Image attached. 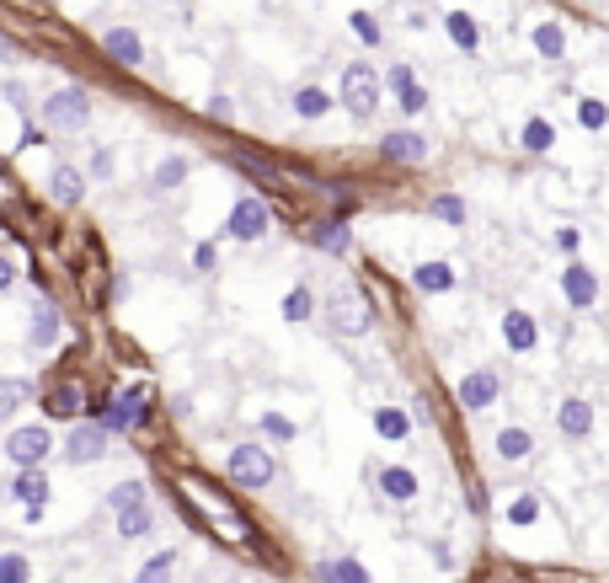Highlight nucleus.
Returning <instances> with one entry per match:
<instances>
[{"instance_id": "f257e3e1", "label": "nucleus", "mask_w": 609, "mask_h": 583, "mask_svg": "<svg viewBox=\"0 0 609 583\" xmlns=\"http://www.w3.org/2000/svg\"><path fill=\"white\" fill-rule=\"evenodd\" d=\"M342 102H348L353 118H374V107H380V75H374V65L353 59L342 70Z\"/></svg>"}, {"instance_id": "f03ea898", "label": "nucleus", "mask_w": 609, "mask_h": 583, "mask_svg": "<svg viewBox=\"0 0 609 583\" xmlns=\"http://www.w3.org/2000/svg\"><path fill=\"white\" fill-rule=\"evenodd\" d=\"M86 118H91V97L81 86H65L43 102V124L49 129H86Z\"/></svg>"}, {"instance_id": "7ed1b4c3", "label": "nucleus", "mask_w": 609, "mask_h": 583, "mask_svg": "<svg viewBox=\"0 0 609 583\" xmlns=\"http://www.w3.org/2000/svg\"><path fill=\"white\" fill-rule=\"evenodd\" d=\"M326 311H332V332H342V337H358V332L374 327L369 300L358 295V289H337V295L326 300Z\"/></svg>"}, {"instance_id": "20e7f679", "label": "nucleus", "mask_w": 609, "mask_h": 583, "mask_svg": "<svg viewBox=\"0 0 609 583\" xmlns=\"http://www.w3.org/2000/svg\"><path fill=\"white\" fill-rule=\"evenodd\" d=\"M268 225H273V209L262 204V198H241V204L230 209V220H225V236L230 241H262Z\"/></svg>"}, {"instance_id": "39448f33", "label": "nucleus", "mask_w": 609, "mask_h": 583, "mask_svg": "<svg viewBox=\"0 0 609 583\" xmlns=\"http://www.w3.org/2000/svg\"><path fill=\"white\" fill-rule=\"evenodd\" d=\"M230 482L236 487H268L273 482V460L257 450V444H236L230 450Z\"/></svg>"}, {"instance_id": "423d86ee", "label": "nucleus", "mask_w": 609, "mask_h": 583, "mask_svg": "<svg viewBox=\"0 0 609 583\" xmlns=\"http://www.w3.org/2000/svg\"><path fill=\"white\" fill-rule=\"evenodd\" d=\"M305 236H310V247H321V252H332V257H342V252L353 247L348 214H321V220L305 225Z\"/></svg>"}, {"instance_id": "0eeeda50", "label": "nucleus", "mask_w": 609, "mask_h": 583, "mask_svg": "<svg viewBox=\"0 0 609 583\" xmlns=\"http://www.w3.org/2000/svg\"><path fill=\"white\" fill-rule=\"evenodd\" d=\"M561 295H567L572 311H588V305H599V279H593V268L567 263V273H561Z\"/></svg>"}, {"instance_id": "6e6552de", "label": "nucleus", "mask_w": 609, "mask_h": 583, "mask_svg": "<svg viewBox=\"0 0 609 583\" xmlns=\"http://www.w3.org/2000/svg\"><path fill=\"white\" fill-rule=\"evenodd\" d=\"M145 407H150V386L118 391V402L102 412V423H107V428H134V423H145Z\"/></svg>"}, {"instance_id": "1a4fd4ad", "label": "nucleus", "mask_w": 609, "mask_h": 583, "mask_svg": "<svg viewBox=\"0 0 609 583\" xmlns=\"http://www.w3.org/2000/svg\"><path fill=\"white\" fill-rule=\"evenodd\" d=\"M49 428H17V434L6 439V455L17 460V466H43V455H49Z\"/></svg>"}, {"instance_id": "9d476101", "label": "nucleus", "mask_w": 609, "mask_h": 583, "mask_svg": "<svg viewBox=\"0 0 609 583\" xmlns=\"http://www.w3.org/2000/svg\"><path fill=\"white\" fill-rule=\"evenodd\" d=\"M380 156H385V161L417 166V161H428V140H423L417 129H390L385 140H380Z\"/></svg>"}, {"instance_id": "9b49d317", "label": "nucleus", "mask_w": 609, "mask_h": 583, "mask_svg": "<svg viewBox=\"0 0 609 583\" xmlns=\"http://www.w3.org/2000/svg\"><path fill=\"white\" fill-rule=\"evenodd\" d=\"M102 54L113 59V65H139V59H145V43H139V33L134 27H113V33H102Z\"/></svg>"}, {"instance_id": "f8f14e48", "label": "nucleus", "mask_w": 609, "mask_h": 583, "mask_svg": "<svg viewBox=\"0 0 609 583\" xmlns=\"http://www.w3.org/2000/svg\"><path fill=\"white\" fill-rule=\"evenodd\" d=\"M49 193H54V204H65L75 209L86 198V172L81 166H54V177H49Z\"/></svg>"}, {"instance_id": "ddd939ff", "label": "nucleus", "mask_w": 609, "mask_h": 583, "mask_svg": "<svg viewBox=\"0 0 609 583\" xmlns=\"http://www.w3.org/2000/svg\"><path fill=\"white\" fill-rule=\"evenodd\" d=\"M503 343L513 348V354H529V348L540 343L535 316H529V311H508V316H503Z\"/></svg>"}, {"instance_id": "4468645a", "label": "nucleus", "mask_w": 609, "mask_h": 583, "mask_svg": "<svg viewBox=\"0 0 609 583\" xmlns=\"http://www.w3.org/2000/svg\"><path fill=\"white\" fill-rule=\"evenodd\" d=\"M460 402L471 407V412L492 407V402H497V375H492V370H476V375H465V380H460Z\"/></svg>"}, {"instance_id": "2eb2a0df", "label": "nucleus", "mask_w": 609, "mask_h": 583, "mask_svg": "<svg viewBox=\"0 0 609 583\" xmlns=\"http://www.w3.org/2000/svg\"><path fill=\"white\" fill-rule=\"evenodd\" d=\"M444 27H449V43H455L460 54H476L481 49V27L471 11H444Z\"/></svg>"}, {"instance_id": "dca6fc26", "label": "nucleus", "mask_w": 609, "mask_h": 583, "mask_svg": "<svg viewBox=\"0 0 609 583\" xmlns=\"http://www.w3.org/2000/svg\"><path fill=\"white\" fill-rule=\"evenodd\" d=\"M102 450H107L102 428H81V434L65 444V460H70V466H86V460H102Z\"/></svg>"}, {"instance_id": "f3484780", "label": "nucleus", "mask_w": 609, "mask_h": 583, "mask_svg": "<svg viewBox=\"0 0 609 583\" xmlns=\"http://www.w3.org/2000/svg\"><path fill=\"white\" fill-rule=\"evenodd\" d=\"M561 434H567V439H583L588 434V428H593V407L583 402V396H572V402H561Z\"/></svg>"}, {"instance_id": "a211bd4d", "label": "nucleus", "mask_w": 609, "mask_h": 583, "mask_svg": "<svg viewBox=\"0 0 609 583\" xmlns=\"http://www.w3.org/2000/svg\"><path fill=\"white\" fill-rule=\"evenodd\" d=\"M412 284L423 289V295H444V289H455V268L449 263H423L412 273Z\"/></svg>"}, {"instance_id": "6ab92c4d", "label": "nucleus", "mask_w": 609, "mask_h": 583, "mask_svg": "<svg viewBox=\"0 0 609 583\" xmlns=\"http://www.w3.org/2000/svg\"><path fill=\"white\" fill-rule=\"evenodd\" d=\"M332 91H321V86H300V91H294V113H300V118H326V113H332Z\"/></svg>"}, {"instance_id": "aec40b11", "label": "nucleus", "mask_w": 609, "mask_h": 583, "mask_svg": "<svg viewBox=\"0 0 609 583\" xmlns=\"http://www.w3.org/2000/svg\"><path fill=\"white\" fill-rule=\"evenodd\" d=\"M519 145L529 150V156H545V150H556V129H551V118H529Z\"/></svg>"}, {"instance_id": "412c9836", "label": "nucleus", "mask_w": 609, "mask_h": 583, "mask_svg": "<svg viewBox=\"0 0 609 583\" xmlns=\"http://www.w3.org/2000/svg\"><path fill=\"white\" fill-rule=\"evenodd\" d=\"M150 530V509H145V498H134V503H118V535L129 541V535H145Z\"/></svg>"}, {"instance_id": "4be33fe9", "label": "nucleus", "mask_w": 609, "mask_h": 583, "mask_svg": "<svg viewBox=\"0 0 609 583\" xmlns=\"http://www.w3.org/2000/svg\"><path fill=\"white\" fill-rule=\"evenodd\" d=\"M187 172H193V161H187V156H166L161 166H155V188H161V193H171V188H182V182H187Z\"/></svg>"}, {"instance_id": "5701e85b", "label": "nucleus", "mask_w": 609, "mask_h": 583, "mask_svg": "<svg viewBox=\"0 0 609 583\" xmlns=\"http://www.w3.org/2000/svg\"><path fill=\"white\" fill-rule=\"evenodd\" d=\"M11 493H17L22 503H49V482H43V471H33V466H22V477L11 482Z\"/></svg>"}, {"instance_id": "b1692460", "label": "nucleus", "mask_w": 609, "mask_h": 583, "mask_svg": "<svg viewBox=\"0 0 609 583\" xmlns=\"http://www.w3.org/2000/svg\"><path fill=\"white\" fill-rule=\"evenodd\" d=\"M535 54L540 59H561V54H567V33H561L556 22H540L535 27Z\"/></svg>"}, {"instance_id": "393cba45", "label": "nucleus", "mask_w": 609, "mask_h": 583, "mask_svg": "<svg viewBox=\"0 0 609 583\" xmlns=\"http://www.w3.org/2000/svg\"><path fill=\"white\" fill-rule=\"evenodd\" d=\"M27 337H33L38 348H49V343H54V337H59V311H54V305H38V311H33V327H27Z\"/></svg>"}, {"instance_id": "a878e982", "label": "nucleus", "mask_w": 609, "mask_h": 583, "mask_svg": "<svg viewBox=\"0 0 609 583\" xmlns=\"http://www.w3.org/2000/svg\"><path fill=\"white\" fill-rule=\"evenodd\" d=\"M310 316H316V295L305 284H294L284 295V321H310Z\"/></svg>"}, {"instance_id": "bb28decb", "label": "nucleus", "mask_w": 609, "mask_h": 583, "mask_svg": "<svg viewBox=\"0 0 609 583\" xmlns=\"http://www.w3.org/2000/svg\"><path fill=\"white\" fill-rule=\"evenodd\" d=\"M529 450H535V439H529L524 428H503V434H497V455L503 460H524Z\"/></svg>"}, {"instance_id": "cd10ccee", "label": "nucleus", "mask_w": 609, "mask_h": 583, "mask_svg": "<svg viewBox=\"0 0 609 583\" xmlns=\"http://www.w3.org/2000/svg\"><path fill=\"white\" fill-rule=\"evenodd\" d=\"M380 487H385L390 498H401V503H406V498L417 493V477H412L406 466H390V471H380Z\"/></svg>"}, {"instance_id": "c85d7f7f", "label": "nucleus", "mask_w": 609, "mask_h": 583, "mask_svg": "<svg viewBox=\"0 0 609 583\" xmlns=\"http://www.w3.org/2000/svg\"><path fill=\"white\" fill-rule=\"evenodd\" d=\"M321 583H369V573L353 557L348 562H321Z\"/></svg>"}, {"instance_id": "c756f323", "label": "nucleus", "mask_w": 609, "mask_h": 583, "mask_svg": "<svg viewBox=\"0 0 609 583\" xmlns=\"http://www.w3.org/2000/svg\"><path fill=\"white\" fill-rule=\"evenodd\" d=\"M428 214L433 220H444V225H465V204L455 193H439V198H428Z\"/></svg>"}, {"instance_id": "7c9ffc66", "label": "nucleus", "mask_w": 609, "mask_h": 583, "mask_svg": "<svg viewBox=\"0 0 609 583\" xmlns=\"http://www.w3.org/2000/svg\"><path fill=\"white\" fill-rule=\"evenodd\" d=\"M577 124L599 134V129L609 124V102H599V97H583V102H577Z\"/></svg>"}, {"instance_id": "2f4dec72", "label": "nucleus", "mask_w": 609, "mask_h": 583, "mask_svg": "<svg viewBox=\"0 0 609 583\" xmlns=\"http://www.w3.org/2000/svg\"><path fill=\"white\" fill-rule=\"evenodd\" d=\"M374 428H380V439H406V412L401 407H380L374 412Z\"/></svg>"}, {"instance_id": "473e14b6", "label": "nucleus", "mask_w": 609, "mask_h": 583, "mask_svg": "<svg viewBox=\"0 0 609 583\" xmlns=\"http://www.w3.org/2000/svg\"><path fill=\"white\" fill-rule=\"evenodd\" d=\"M171 567H177V557H171V551H161V557H150L145 567H139L134 583H171Z\"/></svg>"}, {"instance_id": "72a5a7b5", "label": "nucleus", "mask_w": 609, "mask_h": 583, "mask_svg": "<svg viewBox=\"0 0 609 583\" xmlns=\"http://www.w3.org/2000/svg\"><path fill=\"white\" fill-rule=\"evenodd\" d=\"M49 412H59V418H75V412H81V391H75V386L49 391Z\"/></svg>"}, {"instance_id": "f704fd0d", "label": "nucleus", "mask_w": 609, "mask_h": 583, "mask_svg": "<svg viewBox=\"0 0 609 583\" xmlns=\"http://www.w3.org/2000/svg\"><path fill=\"white\" fill-rule=\"evenodd\" d=\"M535 514H540V498H513L508 503V525H535Z\"/></svg>"}, {"instance_id": "c9c22d12", "label": "nucleus", "mask_w": 609, "mask_h": 583, "mask_svg": "<svg viewBox=\"0 0 609 583\" xmlns=\"http://www.w3.org/2000/svg\"><path fill=\"white\" fill-rule=\"evenodd\" d=\"M0 583H27V557L22 551H6V557H0Z\"/></svg>"}, {"instance_id": "e433bc0d", "label": "nucleus", "mask_w": 609, "mask_h": 583, "mask_svg": "<svg viewBox=\"0 0 609 583\" xmlns=\"http://www.w3.org/2000/svg\"><path fill=\"white\" fill-rule=\"evenodd\" d=\"M348 27H353V33L369 43V49H374V43H380V22H374L369 11H353V17H348Z\"/></svg>"}, {"instance_id": "4c0bfd02", "label": "nucleus", "mask_w": 609, "mask_h": 583, "mask_svg": "<svg viewBox=\"0 0 609 583\" xmlns=\"http://www.w3.org/2000/svg\"><path fill=\"white\" fill-rule=\"evenodd\" d=\"M396 97H401V113H412V118H417V113H423V107H428V91L417 86V81H412V86H401Z\"/></svg>"}, {"instance_id": "58836bf2", "label": "nucleus", "mask_w": 609, "mask_h": 583, "mask_svg": "<svg viewBox=\"0 0 609 583\" xmlns=\"http://www.w3.org/2000/svg\"><path fill=\"white\" fill-rule=\"evenodd\" d=\"M193 268L214 273V268H220V247H214V241H198V247H193Z\"/></svg>"}, {"instance_id": "ea45409f", "label": "nucleus", "mask_w": 609, "mask_h": 583, "mask_svg": "<svg viewBox=\"0 0 609 583\" xmlns=\"http://www.w3.org/2000/svg\"><path fill=\"white\" fill-rule=\"evenodd\" d=\"M262 434H273V439H294V423H289V418H278V412H262Z\"/></svg>"}, {"instance_id": "a19ab883", "label": "nucleus", "mask_w": 609, "mask_h": 583, "mask_svg": "<svg viewBox=\"0 0 609 583\" xmlns=\"http://www.w3.org/2000/svg\"><path fill=\"white\" fill-rule=\"evenodd\" d=\"M22 402H27V380H6V391H0V407L11 412V407H22Z\"/></svg>"}, {"instance_id": "79ce46f5", "label": "nucleus", "mask_w": 609, "mask_h": 583, "mask_svg": "<svg viewBox=\"0 0 609 583\" xmlns=\"http://www.w3.org/2000/svg\"><path fill=\"white\" fill-rule=\"evenodd\" d=\"M385 86H390V91L412 86V70H406V65H390V70H385Z\"/></svg>"}, {"instance_id": "37998d69", "label": "nucleus", "mask_w": 609, "mask_h": 583, "mask_svg": "<svg viewBox=\"0 0 609 583\" xmlns=\"http://www.w3.org/2000/svg\"><path fill=\"white\" fill-rule=\"evenodd\" d=\"M134 498H145V487H139V482H123V487H113V509H118V503H134Z\"/></svg>"}, {"instance_id": "c03bdc74", "label": "nucleus", "mask_w": 609, "mask_h": 583, "mask_svg": "<svg viewBox=\"0 0 609 583\" xmlns=\"http://www.w3.org/2000/svg\"><path fill=\"white\" fill-rule=\"evenodd\" d=\"M577 241H583V236H577L572 225H561V230H556V247H561V252H577Z\"/></svg>"}, {"instance_id": "a18cd8bd", "label": "nucleus", "mask_w": 609, "mask_h": 583, "mask_svg": "<svg viewBox=\"0 0 609 583\" xmlns=\"http://www.w3.org/2000/svg\"><path fill=\"white\" fill-rule=\"evenodd\" d=\"M113 172V156H107V150H97V161H91V177H107Z\"/></svg>"}, {"instance_id": "49530a36", "label": "nucleus", "mask_w": 609, "mask_h": 583, "mask_svg": "<svg viewBox=\"0 0 609 583\" xmlns=\"http://www.w3.org/2000/svg\"><path fill=\"white\" fill-rule=\"evenodd\" d=\"M209 118H220V124H225V118H230V102H225V97H209Z\"/></svg>"}]
</instances>
